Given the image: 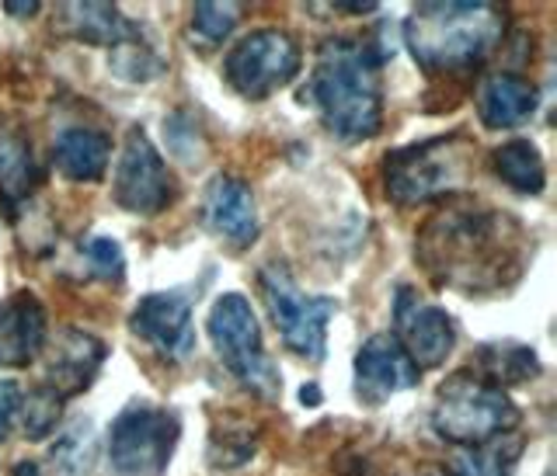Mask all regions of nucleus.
I'll return each instance as SVG.
<instances>
[{
    "instance_id": "1",
    "label": "nucleus",
    "mask_w": 557,
    "mask_h": 476,
    "mask_svg": "<svg viewBox=\"0 0 557 476\" xmlns=\"http://www.w3.org/2000/svg\"><path fill=\"white\" fill-rule=\"evenodd\" d=\"M414 258L440 289L492 296L509 289L527 272V226L502 209L449 202L422 223L414 237Z\"/></svg>"
},
{
    "instance_id": "2",
    "label": "nucleus",
    "mask_w": 557,
    "mask_h": 476,
    "mask_svg": "<svg viewBox=\"0 0 557 476\" xmlns=\"http://www.w3.org/2000/svg\"><path fill=\"white\" fill-rule=\"evenodd\" d=\"M391 25L366 35H335L321 42L307 101L318 109L324 129L342 143H366L383 129V80L380 70L394 57Z\"/></svg>"
},
{
    "instance_id": "3",
    "label": "nucleus",
    "mask_w": 557,
    "mask_h": 476,
    "mask_svg": "<svg viewBox=\"0 0 557 476\" xmlns=\"http://www.w3.org/2000/svg\"><path fill=\"white\" fill-rule=\"evenodd\" d=\"M509 14L492 0H425L405 17V46L429 77H467L502 46Z\"/></svg>"
},
{
    "instance_id": "4",
    "label": "nucleus",
    "mask_w": 557,
    "mask_h": 476,
    "mask_svg": "<svg viewBox=\"0 0 557 476\" xmlns=\"http://www.w3.org/2000/svg\"><path fill=\"white\" fill-rule=\"evenodd\" d=\"M519 408L502 386L487 383L474 368H457L435 390L432 431L457 449H474L498 435L519 431Z\"/></svg>"
},
{
    "instance_id": "5",
    "label": "nucleus",
    "mask_w": 557,
    "mask_h": 476,
    "mask_svg": "<svg viewBox=\"0 0 557 476\" xmlns=\"http://www.w3.org/2000/svg\"><path fill=\"white\" fill-rule=\"evenodd\" d=\"M474 143L463 133L432 136L383 156V191L394 205H418L460 191L470 174Z\"/></svg>"
},
{
    "instance_id": "6",
    "label": "nucleus",
    "mask_w": 557,
    "mask_h": 476,
    "mask_svg": "<svg viewBox=\"0 0 557 476\" xmlns=\"http://www.w3.org/2000/svg\"><path fill=\"white\" fill-rule=\"evenodd\" d=\"M258 292L283 345L304 362H324L327 355V324L335 321L342 303L335 296H310L296 286V278L283 261L261 264Z\"/></svg>"
},
{
    "instance_id": "7",
    "label": "nucleus",
    "mask_w": 557,
    "mask_h": 476,
    "mask_svg": "<svg viewBox=\"0 0 557 476\" xmlns=\"http://www.w3.org/2000/svg\"><path fill=\"white\" fill-rule=\"evenodd\" d=\"M206 334L213 341L220 362L226 365V373L244 390L261 400H275L283 393V376H278V368L265 351V341H261V327L248 296L223 292L206 316Z\"/></svg>"
},
{
    "instance_id": "8",
    "label": "nucleus",
    "mask_w": 557,
    "mask_h": 476,
    "mask_svg": "<svg viewBox=\"0 0 557 476\" xmlns=\"http://www.w3.org/2000/svg\"><path fill=\"white\" fill-rule=\"evenodd\" d=\"M182 438V421L161 403L133 397L109 425L104 463L112 476H164Z\"/></svg>"
},
{
    "instance_id": "9",
    "label": "nucleus",
    "mask_w": 557,
    "mask_h": 476,
    "mask_svg": "<svg viewBox=\"0 0 557 476\" xmlns=\"http://www.w3.org/2000/svg\"><path fill=\"white\" fill-rule=\"evenodd\" d=\"M304 66V49L286 28H255L223 57V80L248 101H265Z\"/></svg>"
},
{
    "instance_id": "10",
    "label": "nucleus",
    "mask_w": 557,
    "mask_h": 476,
    "mask_svg": "<svg viewBox=\"0 0 557 476\" xmlns=\"http://www.w3.org/2000/svg\"><path fill=\"white\" fill-rule=\"evenodd\" d=\"M174 199H178V181L168 171L164 156L157 153L144 126H133L112 174V202L122 213L150 220L174 205Z\"/></svg>"
},
{
    "instance_id": "11",
    "label": "nucleus",
    "mask_w": 557,
    "mask_h": 476,
    "mask_svg": "<svg viewBox=\"0 0 557 476\" xmlns=\"http://www.w3.org/2000/svg\"><path fill=\"white\" fill-rule=\"evenodd\" d=\"M199 299V286L147 292L129 313V330L164 362H185L196 351V324L191 306Z\"/></svg>"
},
{
    "instance_id": "12",
    "label": "nucleus",
    "mask_w": 557,
    "mask_h": 476,
    "mask_svg": "<svg viewBox=\"0 0 557 476\" xmlns=\"http://www.w3.org/2000/svg\"><path fill=\"white\" fill-rule=\"evenodd\" d=\"M394 338L422 373V368H440L449 359L457 345V327L443 306L425 303L414 286H400L394 296Z\"/></svg>"
},
{
    "instance_id": "13",
    "label": "nucleus",
    "mask_w": 557,
    "mask_h": 476,
    "mask_svg": "<svg viewBox=\"0 0 557 476\" xmlns=\"http://www.w3.org/2000/svg\"><path fill=\"white\" fill-rule=\"evenodd\" d=\"M46 365H42V386H49L60 400L81 397L101 373L109 359V345L98 334H87L81 327H60L57 338L46 341Z\"/></svg>"
},
{
    "instance_id": "14",
    "label": "nucleus",
    "mask_w": 557,
    "mask_h": 476,
    "mask_svg": "<svg viewBox=\"0 0 557 476\" xmlns=\"http://www.w3.org/2000/svg\"><path fill=\"white\" fill-rule=\"evenodd\" d=\"M422 373L408 359V351L397 345L394 334H373L370 341H362L356 351V397L366 408H380L391 397L414 390Z\"/></svg>"
},
{
    "instance_id": "15",
    "label": "nucleus",
    "mask_w": 557,
    "mask_h": 476,
    "mask_svg": "<svg viewBox=\"0 0 557 476\" xmlns=\"http://www.w3.org/2000/svg\"><path fill=\"white\" fill-rule=\"evenodd\" d=\"M202 220L209 234L220 237L223 243L248 251L258 240V205L248 181H240L237 174H216L202 191Z\"/></svg>"
},
{
    "instance_id": "16",
    "label": "nucleus",
    "mask_w": 557,
    "mask_h": 476,
    "mask_svg": "<svg viewBox=\"0 0 557 476\" xmlns=\"http://www.w3.org/2000/svg\"><path fill=\"white\" fill-rule=\"evenodd\" d=\"M49 341V316L32 289L0 299V368H28Z\"/></svg>"
},
{
    "instance_id": "17",
    "label": "nucleus",
    "mask_w": 557,
    "mask_h": 476,
    "mask_svg": "<svg viewBox=\"0 0 557 476\" xmlns=\"http://www.w3.org/2000/svg\"><path fill=\"white\" fill-rule=\"evenodd\" d=\"M42 188V167L35 161L32 136L17 118L0 115V209L14 220L22 209L35 202Z\"/></svg>"
},
{
    "instance_id": "18",
    "label": "nucleus",
    "mask_w": 557,
    "mask_h": 476,
    "mask_svg": "<svg viewBox=\"0 0 557 476\" xmlns=\"http://www.w3.org/2000/svg\"><path fill=\"white\" fill-rule=\"evenodd\" d=\"M478 115L487 129H516L540 109V91L516 70H492L478 84Z\"/></svg>"
},
{
    "instance_id": "19",
    "label": "nucleus",
    "mask_w": 557,
    "mask_h": 476,
    "mask_svg": "<svg viewBox=\"0 0 557 476\" xmlns=\"http://www.w3.org/2000/svg\"><path fill=\"white\" fill-rule=\"evenodd\" d=\"M112 139L95 126H66L52 139V171L63 181H87L95 185L109 174Z\"/></svg>"
},
{
    "instance_id": "20",
    "label": "nucleus",
    "mask_w": 557,
    "mask_h": 476,
    "mask_svg": "<svg viewBox=\"0 0 557 476\" xmlns=\"http://www.w3.org/2000/svg\"><path fill=\"white\" fill-rule=\"evenodd\" d=\"M57 28L66 32L70 39H81L87 46L115 49L122 42L144 35L133 17L122 14L115 4H101V0H84V4H60Z\"/></svg>"
},
{
    "instance_id": "21",
    "label": "nucleus",
    "mask_w": 557,
    "mask_h": 476,
    "mask_svg": "<svg viewBox=\"0 0 557 476\" xmlns=\"http://www.w3.org/2000/svg\"><path fill=\"white\" fill-rule=\"evenodd\" d=\"M95 463V431L91 421H77L63 431L42 455L14 463L11 476H84Z\"/></svg>"
},
{
    "instance_id": "22",
    "label": "nucleus",
    "mask_w": 557,
    "mask_h": 476,
    "mask_svg": "<svg viewBox=\"0 0 557 476\" xmlns=\"http://www.w3.org/2000/svg\"><path fill=\"white\" fill-rule=\"evenodd\" d=\"M492 171L502 185H509L519 196H540L547 188V164L533 139H509L495 147Z\"/></svg>"
},
{
    "instance_id": "23",
    "label": "nucleus",
    "mask_w": 557,
    "mask_h": 476,
    "mask_svg": "<svg viewBox=\"0 0 557 476\" xmlns=\"http://www.w3.org/2000/svg\"><path fill=\"white\" fill-rule=\"evenodd\" d=\"M474 373H481L495 386H519L530 383L540 373V359L530 345L519 341H487L474 351Z\"/></svg>"
},
{
    "instance_id": "24",
    "label": "nucleus",
    "mask_w": 557,
    "mask_h": 476,
    "mask_svg": "<svg viewBox=\"0 0 557 476\" xmlns=\"http://www.w3.org/2000/svg\"><path fill=\"white\" fill-rule=\"evenodd\" d=\"M527 438L519 431L498 435L492 442L474 446V449H457V455L446 463V476H512V469L519 466V455Z\"/></svg>"
},
{
    "instance_id": "25",
    "label": "nucleus",
    "mask_w": 557,
    "mask_h": 476,
    "mask_svg": "<svg viewBox=\"0 0 557 476\" xmlns=\"http://www.w3.org/2000/svg\"><path fill=\"white\" fill-rule=\"evenodd\" d=\"M258 438L261 431L251 428V421H220L209 431V446H206V463L213 469H237L244 463H251L258 455Z\"/></svg>"
},
{
    "instance_id": "26",
    "label": "nucleus",
    "mask_w": 557,
    "mask_h": 476,
    "mask_svg": "<svg viewBox=\"0 0 557 476\" xmlns=\"http://www.w3.org/2000/svg\"><path fill=\"white\" fill-rule=\"evenodd\" d=\"M109 70L126 84H150L168 70V60L150 46L147 35H136V39L109 49Z\"/></svg>"
},
{
    "instance_id": "27",
    "label": "nucleus",
    "mask_w": 557,
    "mask_h": 476,
    "mask_svg": "<svg viewBox=\"0 0 557 476\" xmlns=\"http://www.w3.org/2000/svg\"><path fill=\"white\" fill-rule=\"evenodd\" d=\"M63 403L49 386L35 383L28 393H22V408H17V421H22V431L28 442H42L52 431L60 428V417H63Z\"/></svg>"
},
{
    "instance_id": "28",
    "label": "nucleus",
    "mask_w": 557,
    "mask_h": 476,
    "mask_svg": "<svg viewBox=\"0 0 557 476\" xmlns=\"http://www.w3.org/2000/svg\"><path fill=\"white\" fill-rule=\"evenodd\" d=\"M77 254H81V268L84 278H95L104 281V286H122L126 278V258H122V243L112 237H81L77 243Z\"/></svg>"
},
{
    "instance_id": "29",
    "label": "nucleus",
    "mask_w": 557,
    "mask_h": 476,
    "mask_svg": "<svg viewBox=\"0 0 557 476\" xmlns=\"http://www.w3.org/2000/svg\"><path fill=\"white\" fill-rule=\"evenodd\" d=\"M240 17H244V4H213V0H202V4L191 8V42H199L202 49L220 46L223 39H231Z\"/></svg>"
},
{
    "instance_id": "30",
    "label": "nucleus",
    "mask_w": 557,
    "mask_h": 476,
    "mask_svg": "<svg viewBox=\"0 0 557 476\" xmlns=\"http://www.w3.org/2000/svg\"><path fill=\"white\" fill-rule=\"evenodd\" d=\"M164 139H168V150L178 156L182 164L188 167H196L206 161V147H209V139L202 133V122L199 115H191V112H171L164 118Z\"/></svg>"
},
{
    "instance_id": "31",
    "label": "nucleus",
    "mask_w": 557,
    "mask_h": 476,
    "mask_svg": "<svg viewBox=\"0 0 557 476\" xmlns=\"http://www.w3.org/2000/svg\"><path fill=\"white\" fill-rule=\"evenodd\" d=\"M22 386L14 379H0V442L11 435L14 421H17V408H22Z\"/></svg>"
},
{
    "instance_id": "32",
    "label": "nucleus",
    "mask_w": 557,
    "mask_h": 476,
    "mask_svg": "<svg viewBox=\"0 0 557 476\" xmlns=\"http://www.w3.org/2000/svg\"><path fill=\"white\" fill-rule=\"evenodd\" d=\"M321 8H331L335 14H373L380 4L376 0H338V4H321Z\"/></svg>"
},
{
    "instance_id": "33",
    "label": "nucleus",
    "mask_w": 557,
    "mask_h": 476,
    "mask_svg": "<svg viewBox=\"0 0 557 476\" xmlns=\"http://www.w3.org/2000/svg\"><path fill=\"white\" fill-rule=\"evenodd\" d=\"M39 0H28V4H25V0H4V11L11 14V17H35V14H39Z\"/></svg>"
},
{
    "instance_id": "34",
    "label": "nucleus",
    "mask_w": 557,
    "mask_h": 476,
    "mask_svg": "<svg viewBox=\"0 0 557 476\" xmlns=\"http://www.w3.org/2000/svg\"><path fill=\"white\" fill-rule=\"evenodd\" d=\"M300 403H304V408H321V386H304V390H300Z\"/></svg>"
},
{
    "instance_id": "35",
    "label": "nucleus",
    "mask_w": 557,
    "mask_h": 476,
    "mask_svg": "<svg viewBox=\"0 0 557 476\" xmlns=\"http://www.w3.org/2000/svg\"><path fill=\"white\" fill-rule=\"evenodd\" d=\"M418 476H446V473H443V469H435V466H429V469H422Z\"/></svg>"
}]
</instances>
